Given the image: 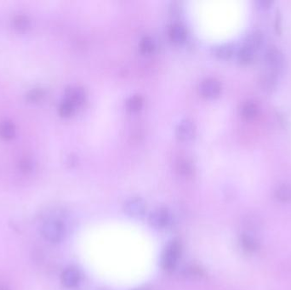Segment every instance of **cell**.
I'll list each match as a JSON object with an SVG mask.
<instances>
[{"instance_id": "6da1fadb", "label": "cell", "mask_w": 291, "mask_h": 290, "mask_svg": "<svg viewBox=\"0 0 291 290\" xmlns=\"http://www.w3.org/2000/svg\"><path fill=\"white\" fill-rule=\"evenodd\" d=\"M182 253V244L179 241L174 240L170 242L163 251L161 266L166 272H172L176 268L177 261Z\"/></svg>"}, {"instance_id": "7a4b0ae2", "label": "cell", "mask_w": 291, "mask_h": 290, "mask_svg": "<svg viewBox=\"0 0 291 290\" xmlns=\"http://www.w3.org/2000/svg\"><path fill=\"white\" fill-rule=\"evenodd\" d=\"M65 226L62 221L56 219L49 220L42 226V234L49 242L57 243L65 237Z\"/></svg>"}, {"instance_id": "3957f363", "label": "cell", "mask_w": 291, "mask_h": 290, "mask_svg": "<svg viewBox=\"0 0 291 290\" xmlns=\"http://www.w3.org/2000/svg\"><path fill=\"white\" fill-rule=\"evenodd\" d=\"M265 61L271 71L275 73L283 70L285 64V58L283 51L276 46H270L265 52Z\"/></svg>"}, {"instance_id": "277c9868", "label": "cell", "mask_w": 291, "mask_h": 290, "mask_svg": "<svg viewBox=\"0 0 291 290\" xmlns=\"http://www.w3.org/2000/svg\"><path fill=\"white\" fill-rule=\"evenodd\" d=\"M124 211L130 217L141 218L144 216L146 212V203L144 200L139 197H131L126 202Z\"/></svg>"}, {"instance_id": "5b68a950", "label": "cell", "mask_w": 291, "mask_h": 290, "mask_svg": "<svg viewBox=\"0 0 291 290\" xmlns=\"http://www.w3.org/2000/svg\"><path fill=\"white\" fill-rule=\"evenodd\" d=\"M171 221V216L168 210L165 208H158L152 211L149 216V223L152 227L157 229H163L168 226Z\"/></svg>"}, {"instance_id": "8992f818", "label": "cell", "mask_w": 291, "mask_h": 290, "mask_svg": "<svg viewBox=\"0 0 291 290\" xmlns=\"http://www.w3.org/2000/svg\"><path fill=\"white\" fill-rule=\"evenodd\" d=\"M199 90L203 96L214 97L218 96L222 91V85L219 80L215 77H206L201 81Z\"/></svg>"}, {"instance_id": "52a82bcc", "label": "cell", "mask_w": 291, "mask_h": 290, "mask_svg": "<svg viewBox=\"0 0 291 290\" xmlns=\"http://www.w3.org/2000/svg\"><path fill=\"white\" fill-rule=\"evenodd\" d=\"M195 129V125L192 120L189 118H183L178 122L176 129V133L178 138L183 141H188L194 136Z\"/></svg>"}, {"instance_id": "ba28073f", "label": "cell", "mask_w": 291, "mask_h": 290, "mask_svg": "<svg viewBox=\"0 0 291 290\" xmlns=\"http://www.w3.org/2000/svg\"><path fill=\"white\" fill-rule=\"evenodd\" d=\"M66 99L76 105L81 104L86 99V92L84 87L77 85L70 86L66 89Z\"/></svg>"}, {"instance_id": "9c48e42d", "label": "cell", "mask_w": 291, "mask_h": 290, "mask_svg": "<svg viewBox=\"0 0 291 290\" xmlns=\"http://www.w3.org/2000/svg\"><path fill=\"white\" fill-rule=\"evenodd\" d=\"M79 281H80V274L77 269L70 267L62 272V282L65 287H76Z\"/></svg>"}, {"instance_id": "30bf717a", "label": "cell", "mask_w": 291, "mask_h": 290, "mask_svg": "<svg viewBox=\"0 0 291 290\" xmlns=\"http://www.w3.org/2000/svg\"><path fill=\"white\" fill-rule=\"evenodd\" d=\"M277 73L269 71L262 73L260 77V86L262 87V90L267 92H272L275 90L278 84L277 79Z\"/></svg>"}, {"instance_id": "8fae6325", "label": "cell", "mask_w": 291, "mask_h": 290, "mask_svg": "<svg viewBox=\"0 0 291 290\" xmlns=\"http://www.w3.org/2000/svg\"><path fill=\"white\" fill-rule=\"evenodd\" d=\"M259 107L257 102L248 100L243 102L240 107L241 116L245 120H253L257 117Z\"/></svg>"}, {"instance_id": "7c38bea8", "label": "cell", "mask_w": 291, "mask_h": 290, "mask_svg": "<svg viewBox=\"0 0 291 290\" xmlns=\"http://www.w3.org/2000/svg\"><path fill=\"white\" fill-rule=\"evenodd\" d=\"M263 40H264L263 32L260 30H255L248 34L243 46H247L248 48L256 52L262 46Z\"/></svg>"}, {"instance_id": "4fadbf2b", "label": "cell", "mask_w": 291, "mask_h": 290, "mask_svg": "<svg viewBox=\"0 0 291 290\" xmlns=\"http://www.w3.org/2000/svg\"><path fill=\"white\" fill-rule=\"evenodd\" d=\"M169 35L175 42H182L187 37V30L180 22L171 23L169 27Z\"/></svg>"}, {"instance_id": "5bb4252c", "label": "cell", "mask_w": 291, "mask_h": 290, "mask_svg": "<svg viewBox=\"0 0 291 290\" xmlns=\"http://www.w3.org/2000/svg\"><path fill=\"white\" fill-rule=\"evenodd\" d=\"M274 196L276 198L282 202H291V185L290 184H281L276 188Z\"/></svg>"}, {"instance_id": "9a60e30c", "label": "cell", "mask_w": 291, "mask_h": 290, "mask_svg": "<svg viewBox=\"0 0 291 290\" xmlns=\"http://www.w3.org/2000/svg\"><path fill=\"white\" fill-rule=\"evenodd\" d=\"M240 243L243 251L248 253H253L258 248V242H257V240L248 234H243L241 236Z\"/></svg>"}, {"instance_id": "2e32d148", "label": "cell", "mask_w": 291, "mask_h": 290, "mask_svg": "<svg viewBox=\"0 0 291 290\" xmlns=\"http://www.w3.org/2000/svg\"><path fill=\"white\" fill-rule=\"evenodd\" d=\"M16 130L12 122L7 120L0 122V137L5 140H11L15 136Z\"/></svg>"}, {"instance_id": "e0dca14e", "label": "cell", "mask_w": 291, "mask_h": 290, "mask_svg": "<svg viewBox=\"0 0 291 290\" xmlns=\"http://www.w3.org/2000/svg\"><path fill=\"white\" fill-rule=\"evenodd\" d=\"M214 52L216 56H218L220 58H229L232 56V54L234 53V46L232 44H222V45L215 47Z\"/></svg>"}, {"instance_id": "ac0fdd59", "label": "cell", "mask_w": 291, "mask_h": 290, "mask_svg": "<svg viewBox=\"0 0 291 290\" xmlns=\"http://www.w3.org/2000/svg\"><path fill=\"white\" fill-rule=\"evenodd\" d=\"M12 22H13L14 28L19 32H25L29 29L30 26H31L29 18L24 15H18V16H15Z\"/></svg>"}, {"instance_id": "d6986e66", "label": "cell", "mask_w": 291, "mask_h": 290, "mask_svg": "<svg viewBox=\"0 0 291 290\" xmlns=\"http://www.w3.org/2000/svg\"><path fill=\"white\" fill-rule=\"evenodd\" d=\"M254 51L248 48L247 46H243L239 49L238 53V60L243 64H248L251 63L253 58H254Z\"/></svg>"}, {"instance_id": "ffe728a7", "label": "cell", "mask_w": 291, "mask_h": 290, "mask_svg": "<svg viewBox=\"0 0 291 290\" xmlns=\"http://www.w3.org/2000/svg\"><path fill=\"white\" fill-rule=\"evenodd\" d=\"M143 97L139 94H135L133 96H130L126 101L127 107L132 111H137L140 109L143 105Z\"/></svg>"}, {"instance_id": "44dd1931", "label": "cell", "mask_w": 291, "mask_h": 290, "mask_svg": "<svg viewBox=\"0 0 291 290\" xmlns=\"http://www.w3.org/2000/svg\"><path fill=\"white\" fill-rule=\"evenodd\" d=\"M156 47V41L152 36L147 35L142 37L141 41H140V48L142 51L144 52H152Z\"/></svg>"}, {"instance_id": "7402d4cb", "label": "cell", "mask_w": 291, "mask_h": 290, "mask_svg": "<svg viewBox=\"0 0 291 290\" xmlns=\"http://www.w3.org/2000/svg\"><path fill=\"white\" fill-rule=\"evenodd\" d=\"M75 105L72 103L71 101H67L65 99L59 106L60 114L62 116H70L74 112Z\"/></svg>"}, {"instance_id": "603a6c76", "label": "cell", "mask_w": 291, "mask_h": 290, "mask_svg": "<svg viewBox=\"0 0 291 290\" xmlns=\"http://www.w3.org/2000/svg\"><path fill=\"white\" fill-rule=\"evenodd\" d=\"M45 91L43 89L35 88L30 91L27 95V99L31 102H37L45 96Z\"/></svg>"}, {"instance_id": "cb8c5ba5", "label": "cell", "mask_w": 291, "mask_h": 290, "mask_svg": "<svg viewBox=\"0 0 291 290\" xmlns=\"http://www.w3.org/2000/svg\"><path fill=\"white\" fill-rule=\"evenodd\" d=\"M178 170L184 176H189L192 172V166L189 161L182 160L178 163Z\"/></svg>"}, {"instance_id": "d4e9b609", "label": "cell", "mask_w": 291, "mask_h": 290, "mask_svg": "<svg viewBox=\"0 0 291 290\" xmlns=\"http://www.w3.org/2000/svg\"><path fill=\"white\" fill-rule=\"evenodd\" d=\"M19 167H20L21 171L23 173H30L32 171V168H33V163H32V161L29 158H22L20 161Z\"/></svg>"}, {"instance_id": "484cf974", "label": "cell", "mask_w": 291, "mask_h": 290, "mask_svg": "<svg viewBox=\"0 0 291 290\" xmlns=\"http://www.w3.org/2000/svg\"><path fill=\"white\" fill-rule=\"evenodd\" d=\"M187 274L189 275L188 277H203L204 275V272H203L202 269L199 268L198 266H192L190 268L187 269Z\"/></svg>"}, {"instance_id": "4316f807", "label": "cell", "mask_w": 291, "mask_h": 290, "mask_svg": "<svg viewBox=\"0 0 291 290\" xmlns=\"http://www.w3.org/2000/svg\"><path fill=\"white\" fill-rule=\"evenodd\" d=\"M273 1H271V0H259L257 2L258 8L262 9V10L269 9L271 6H273Z\"/></svg>"}, {"instance_id": "83f0119b", "label": "cell", "mask_w": 291, "mask_h": 290, "mask_svg": "<svg viewBox=\"0 0 291 290\" xmlns=\"http://www.w3.org/2000/svg\"><path fill=\"white\" fill-rule=\"evenodd\" d=\"M276 29H277V32H281V15L279 12L277 13V16H276Z\"/></svg>"}, {"instance_id": "f1b7e54d", "label": "cell", "mask_w": 291, "mask_h": 290, "mask_svg": "<svg viewBox=\"0 0 291 290\" xmlns=\"http://www.w3.org/2000/svg\"><path fill=\"white\" fill-rule=\"evenodd\" d=\"M132 290H150V287L147 286H142V287H137Z\"/></svg>"}, {"instance_id": "f546056e", "label": "cell", "mask_w": 291, "mask_h": 290, "mask_svg": "<svg viewBox=\"0 0 291 290\" xmlns=\"http://www.w3.org/2000/svg\"><path fill=\"white\" fill-rule=\"evenodd\" d=\"M0 290H11L8 287H6L5 285H0Z\"/></svg>"}]
</instances>
